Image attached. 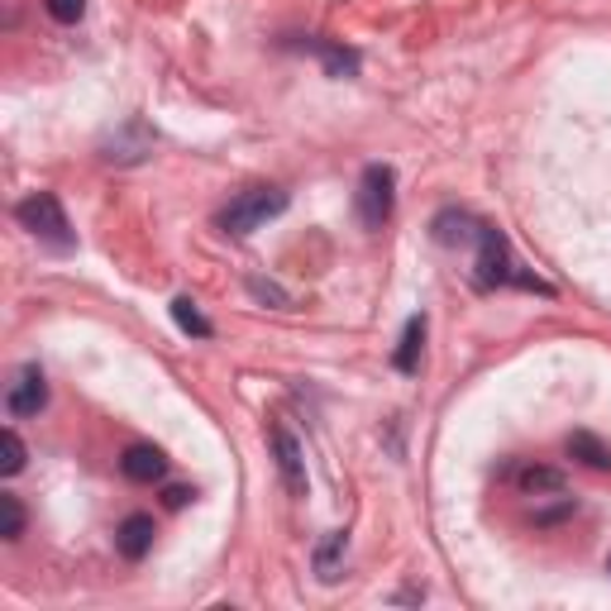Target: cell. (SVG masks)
I'll return each instance as SVG.
<instances>
[{
  "instance_id": "22",
  "label": "cell",
  "mask_w": 611,
  "mask_h": 611,
  "mask_svg": "<svg viewBox=\"0 0 611 611\" xmlns=\"http://www.w3.org/2000/svg\"><path fill=\"white\" fill-rule=\"evenodd\" d=\"M607 573H611V555H607Z\"/></svg>"
},
{
  "instance_id": "7",
  "label": "cell",
  "mask_w": 611,
  "mask_h": 611,
  "mask_svg": "<svg viewBox=\"0 0 611 611\" xmlns=\"http://www.w3.org/2000/svg\"><path fill=\"white\" fill-rule=\"evenodd\" d=\"M272 454H278V473H282V487L292 497H306V459H302V445H296L292 430H272Z\"/></svg>"
},
{
  "instance_id": "14",
  "label": "cell",
  "mask_w": 611,
  "mask_h": 611,
  "mask_svg": "<svg viewBox=\"0 0 611 611\" xmlns=\"http://www.w3.org/2000/svg\"><path fill=\"white\" fill-rule=\"evenodd\" d=\"M517 487L525 497H564V473L559 469H521Z\"/></svg>"
},
{
  "instance_id": "19",
  "label": "cell",
  "mask_w": 611,
  "mask_h": 611,
  "mask_svg": "<svg viewBox=\"0 0 611 611\" xmlns=\"http://www.w3.org/2000/svg\"><path fill=\"white\" fill-rule=\"evenodd\" d=\"M249 296H258L263 306H278V310H292V292L278 287L272 278H249Z\"/></svg>"
},
{
  "instance_id": "11",
  "label": "cell",
  "mask_w": 611,
  "mask_h": 611,
  "mask_svg": "<svg viewBox=\"0 0 611 611\" xmlns=\"http://www.w3.org/2000/svg\"><path fill=\"white\" fill-rule=\"evenodd\" d=\"M564 449L583 463V469H593V473H607L611 469V445H607L602 435H593V430H573Z\"/></svg>"
},
{
  "instance_id": "20",
  "label": "cell",
  "mask_w": 611,
  "mask_h": 611,
  "mask_svg": "<svg viewBox=\"0 0 611 611\" xmlns=\"http://www.w3.org/2000/svg\"><path fill=\"white\" fill-rule=\"evenodd\" d=\"M43 10L53 15L58 24H77L81 15H87V0H43Z\"/></svg>"
},
{
  "instance_id": "21",
  "label": "cell",
  "mask_w": 611,
  "mask_h": 611,
  "mask_svg": "<svg viewBox=\"0 0 611 611\" xmlns=\"http://www.w3.org/2000/svg\"><path fill=\"white\" fill-rule=\"evenodd\" d=\"M191 497H196L191 487H167V493H163V507H167V511H182Z\"/></svg>"
},
{
  "instance_id": "4",
  "label": "cell",
  "mask_w": 611,
  "mask_h": 611,
  "mask_svg": "<svg viewBox=\"0 0 611 611\" xmlns=\"http://www.w3.org/2000/svg\"><path fill=\"white\" fill-rule=\"evenodd\" d=\"M473 282L483 287V292H493V287H511V282H517V263H511V244H507V234H501V230H493V225H483V234H478Z\"/></svg>"
},
{
  "instance_id": "10",
  "label": "cell",
  "mask_w": 611,
  "mask_h": 611,
  "mask_svg": "<svg viewBox=\"0 0 611 611\" xmlns=\"http://www.w3.org/2000/svg\"><path fill=\"white\" fill-rule=\"evenodd\" d=\"M153 535H158V525H153V517H143V511H135V517L119 521V531H115V549L129 559V564H139V559L153 549Z\"/></svg>"
},
{
  "instance_id": "15",
  "label": "cell",
  "mask_w": 611,
  "mask_h": 611,
  "mask_svg": "<svg viewBox=\"0 0 611 611\" xmlns=\"http://www.w3.org/2000/svg\"><path fill=\"white\" fill-rule=\"evenodd\" d=\"M173 320H177V330L196 334V340H211V334H215V326L201 316V306L191 302V296H177V302H173Z\"/></svg>"
},
{
  "instance_id": "17",
  "label": "cell",
  "mask_w": 611,
  "mask_h": 611,
  "mask_svg": "<svg viewBox=\"0 0 611 611\" xmlns=\"http://www.w3.org/2000/svg\"><path fill=\"white\" fill-rule=\"evenodd\" d=\"M316 48V58L326 63L330 77H354L358 72V53H349V48H334V43H310Z\"/></svg>"
},
{
  "instance_id": "6",
  "label": "cell",
  "mask_w": 611,
  "mask_h": 611,
  "mask_svg": "<svg viewBox=\"0 0 611 611\" xmlns=\"http://www.w3.org/2000/svg\"><path fill=\"white\" fill-rule=\"evenodd\" d=\"M48 406V378H43V368L39 364H24L15 378H10V387H5V411H10V421H34Z\"/></svg>"
},
{
  "instance_id": "3",
  "label": "cell",
  "mask_w": 611,
  "mask_h": 611,
  "mask_svg": "<svg viewBox=\"0 0 611 611\" xmlns=\"http://www.w3.org/2000/svg\"><path fill=\"white\" fill-rule=\"evenodd\" d=\"M392 206H397V173L387 163H368L354 191V211L364 220V230H382L392 220Z\"/></svg>"
},
{
  "instance_id": "16",
  "label": "cell",
  "mask_w": 611,
  "mask_h": 611,
  "mask_svg": "<svg viewBox=\"0 0 611 611\" xmlns=\"http://www.w3.org/2000/svg\"><path fill=\"white\" fill-rule=\"evenodd\" d=\"M24 459H29V449H24V440L15 435V425L0 430V478H15L24 469Z\"/></svg>"
},
{
  "instance_id": "9",
  "label": "cell",
  "mask_w": 611,
  "mask_h": 611,
  "mask_svg": "<svg viewBox=\"0 0 611 611\" xmlns=\"http://www.w3.org/2000/svg\"><path fill=\"white\" fill-rule=\"evenodd\" d=\"M119 473H125L129 483H158L167 473V454L158 445H129L119 454Z\"/></svg>"
},
{
  "instance_id": "8",
  "label": "cell",
  "mask_w": 611,
  "mask_h": 611,
  "mask_svg": "<svg viewBox=\"0 0 611 611\" xmlns=\"http://www.w3.org/2000/svg\"><path fill=\"white\" fill-rule=\"evenodd\" d=\"M430 234H435V244L445 249H459V244H478V234H483V220H473L469 211H440L435 220H430Z\"/></svg>"
},
{
  "instance_id": "5",
  "label": "cell",
  "mask_w": 611,
  "mask_h": 611,
  "mask_svg": "<svg viewBox=\"0 0 611 611\" xmlns=\"http://www.w3.org/2000/svg\"><path fill=\"white\" fill-rule=\"evenodd\" d=\"M149 153H153V129L143 125L139 115L125 119V125L101 139V158L115 167H139V163H149Z\"/></svg>"
},
{
  "instance_id": "18",
  "label": "cell",
  "mask_w": 611,
  "mask_h": 611,
  "mask_svg": "<svg viewBox=\"0 0 611 611\" xmlns=\"http://www.w3.org/2000/svg\"><path fill=\"white\" fill-rule=\"evenodd\" d=\"M0 535L5 540H20L24 535V501L15 493H0Z\"/></svg>"
},
{
  "instance_id": "13",
  "label": "cell",
  "mask_w": 611,
  "mask_h": 611,
  "mask_svg": "<svg viewBox=\"0 0 611 611\" xmlns=\"http://www.w3.org/2000/svg\"><path fill=\"white\" fill-rule=\"evenodd\" d=\"M344 549H349V535H344V531H330L326 540L316 545V578H320V583H340V573H344Z\"/></svg>"
},
{
  "instance_id": "1",
  "label": "cell",
  "mask_w": 611,
  "mask_h": 611,
  "mask_svg": "<svg viewBox=\"0 0 611 611\" xmlns=\"http://www.w3.org/2000/svg\"><path fill=\"white\" fill-rule=\"evenodd\" d=\"M15 220L39 239V244L58 249V254H72V249H77V234H72V225H67V211H63V201H58L53 191H34V196H24L15 206Z\"/></svg>"
},
{
  "instance_id": "2",
  "label": "cell",
  "mask_w": 611,
  "mask_h": 611,
  "mask_svg": "<svg viewBox=\"0 0 611 611\" xmlns=\"http://www.w3.org/2000/svg\"><path fill=\"white\" fill-rule=\"evenodd\" d=\"M282 211H287V191L282 187H249V191H239L230 206H225L220 230L234 234V239H244V234L263 230L268 220H278Z\"/></svg>"
},
{
  "instance_id": "12",
  "label": "cell",
  "mask_w": 611,
  "mask_h": 611,
  "mask_svg": "<svg viewBox=\"0 0 611 611\" xmlns=\"http://www.w3.org/2000/svg\"><path fill=\"white\" fill-rule=\"evenodd\" d=\"M421 344H425V316H411L397 340V354H392V368L397 373H416L421 368Z\"/></svg>"
}]
</instances>
